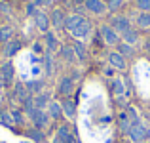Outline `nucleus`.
Instances as JSON below:
<instances>
[{"label": "nucleus", "instance_id": "obj_1", "mask_svg": "<svg viewBox=\"0 0 150 143\" xmlns=\"http://www.w3.org/2000/svg\"><path fill=\"white\" fill-rule=\"evenodd\" d=\"M106 23H108V25L112 27V29L116 31L120 36H122V34H124L127 29H131V27H133V25H131V19H129L125 14H112V15L108 17V21H106Z\"/></svg>", "mask_w": 150, "mask_h": 143}, {"label": "nucleus", "instance_id": "obj_2", "mask_svg": "<svg viewBox=\"0 0 150 143\" xmlns=\"http://www.w3.org/2000/svg\"><path fill=\"white\" fill-rule=\"evenodd\" d=\"M99 36H101V40H103L105 46H114V48L120 44V40H122L120 34H118L108 23H103V25L99 27Z\"/></svg>", "mask_w": 150, "mask_h": 143}, {"label": "nucleus", "instance_id": "obj_3", "mask_svg": "<svg viewBox=\"0 0 150 143\" xmlns=\"http://www.w3.org/2000/svg\"><path fill=\"white\" fill-rule=\"evenodd\" d=\"M30 120H33V126L34 128H38V130H48L50 126H51V117H50V113L48 111H40V109H34L33 111V114H30Z\"/></svg>", "mask_w": 150, "mask_h": 143}, {"label": "nucleus", "instance_id": "obj_4", "mask_svg": "<svg viewBox=\"0 0 150 143\" xmlns=\"http://www.w3.org/2000/svg\"><path fill=\"white\" fill-rule=\"evenodd\" d=\"M65 19H67V14L61 6H51V10H50L51 29L53 31H65Z\"/></svg>", "mask_w": 150, "mask_h": 143}, {"label": "nucleus", "instance_id": "obj_5", "mask_svg": "<svg viewBox=\"0 0 150 143\" xmlns=\"http://www.w3.org/2000/svg\"><path fill=\"white\" fill-rule=\"evenodd\" d=\"M74 86H76V82L70 78V74H63V77H59L57 88H55V90H57V94L65 99V97H69V95L74 92Z\"/></svg>", "mask_w": 150, "mask_h": 143}, {"label": "nucleus", "instance_id": "obj_6", "mask_svg": "<svg viewBox=\"0 0 150 143\" xmlns=\"http://www.w3.org/2000/svg\"><path fill=\"white\" fill-rule=\"evenodd\" d=\"M127 137H129L133 143H143V141L148 139V128L143 124V122H137V124L131 126V130H129Z\"/></svg>", "mask_w": 150, "mask_h": 143}, {"label": "nucleus", "instance_id": "obj_7", "mask_svg": "<svg viewBox=\"0 0 150 143\" xmlns=\"http://www.w3.org/2000/svg\"><path fill=\"white\" fill-rule=\"evenodd\" d=\"M106 61H108V65L112 67V69H116V71H125L127 69V59H125L122 54H118L116 50H112V51L106 54Z\"/></svg>", "mask_w": 150, "mask_h": 143}, {"label": "nucleus", "instance_id": "obj_8", "mask_svg": "<svg viewBox=\"0 0 150 143\" xmlns=\"http://www.w3.org/2000/svg\"><path fill=\"white\" fill-rule=\"evenodd\" d=\"M42 42H44L46 51H50V54H53V55L57 54L59 48H61V42H59L57 33H55V31H48V33L44 34V38H42Z\"/></svg>", "mask_w": 150, "mask_h": 143}, {"label": "nucleus", "instance_id": "obj_9", "mask_svg": "<svg viewBox=\"0 0 150 143\" xmlns=\"http://www.w3.org/2000/svg\"><path fill=\"white\" fill-rule=\"evenodd\" d=\"M0 73H2L4 77V84H6V88H10V86H13V78H15V65L8 59V61H4L2 65H0Z\"/></svg>", "mask_w": 150, "mask_h": 143}, {"label": "nucleus", "instance_id": "obj_10", "mask_svg": "<svg viewBox=\"0 0 150 143\" xmlns=\"http://www.w3.org/2000/svg\"><path fill=\"white\" fill-rule=\"evenodd\" d=\"M84 8L89 11V14L99 15V17H101V15H105L106 11H108L105 0H86V2H84Z\"/></svg>", "mask_w": 150, "mask_h": 143}, {"label": "nucleus", "instance_id": "obj_11", "mask_svg": "<svg viewBox=\"0 0 150 143\" xmlns=\"http://www.w3.org/2000/svg\"><path fill=\"white\" fill-rule=\"evenodd\" d=\"M33 21H34L36 29L40 31L42 34H46L48 31H51V21H50V14H48V11H42V10H40L36 15H34Z\"/></svg>", "mask_w": 150, "mask_h": 143}, {"label": "nucleus", "instance_id": "obj_12", "mask_svg": "<svg viewBox=\"0 0 150 143\" xmlns=\"http://www.w3.org/2000/svg\"><path fill=\"white\" fill-rule=\"evenodd\" d=\"M91 29H93V25H91V21H89L88 17H84V21L80 23V25L76 27V29L72 31V36L76 38V40H84V38H88L89 34H91Z\"/></svg>", "mask_w": 150, "mask_h": 143}, {"label": "nucleus", "instance_id": "obj_13", "mask_svg": "<svg viewBox=\"0 0 150 143\" xmlns=\"http://www.w3.org/2000/svg\"><path fill=\"white\" fill-rule=\"evenodd\" d=\"M59 59L65 63H76V54H74V48L72 44H61V48H59Z\"/></svg>", "mask_w": 150, "mask_h": 143}, {"label": "nucleus", "instance_id": "obj_14", "mask_svg": "<svg viewBox=\"0 0 150 143\" xmlns=\"http://www.w3.org/2000/svg\"><path fill=\"white\" fill-rule=\"evenodd\" d=\"M19 51H21V42H19L17 38H13V40L6 42V44L2 46V54H4V57H8V59L15 57Z\"/></svg>", "mask_w": 150, "mask_h": 143}, {"label": "nucleus", "instance_id": "obj_15", "mask_svg": "<svg viewBox=\"0 0 150 143\" xmlns=\"http://www.w3.org/2000/svg\"><path fill=\"white\" fill-rule=\"evenodd\" d=\"M46 111L50 113L51 120H55V122H59V120H63V118H65V113H63V105H61V101H55V99H51Z\"/></svg>", "mask_w": 150, "mask_h": 143}, {"label": "nucleus", "instance_id": "obj_16", "mask_svg": "<svg viewBox=\"0 0 150 143\" xmlns=\"http://www.w3.org/2000/svg\"><path fill=\"white\" fill-rule=\"evenodd\" d=\"M120 38H122V42H125V44H129V46H137L141 42V33H139L137 27H131V29H127Z\"/></svg>", "mask_w": 150, "mask_h": 143}, {"label": "nucleus", "instance_id": "obj_17", "mask_svg": "<svg viewBox=\"0 0 150 143\" xmlns=\"http://www.w3.org/2000/svg\"><path fill=\"white\" fill-rule=\"evenodd\" d=\"M82 21H84V15H82V14H78V11H76V14H69V15H67V19H65V31L72 33V31L76 29Z\"/></svg>", "mask_w": 150, "mask_h": 143}, {"label": "nucleus", "instance_id": "obj_18", "mask_svg": "<svg viewBox=\"0 0 150 143\" xmlns=\"http://www.w3.org/2000/svg\"><path fill=\"white\" fill-rule=\"evenodd\" d=\"M50 101H51V95H50V92H46V90L34 95V107H36V109H40V111H46V109H48Z\"/></svg>", "mask_w": 150, "mask_h": 143}, {"label": "nucleus", "instance_id": "obj_19", "mask_svg": "<svg viewBox=\"0 0 150 143\" xmlns=\"http://www.w3.org/2000/svg\"><path fill=\"white\" fill-rule=\"evenodd\" d=\"M25 86H27V90H29L30 95H36V94H40V92L46 90V80L44 78H34V80L27 82Z\"/></svg>", "mask_w": 150, "mask_h": 143}, {"label": "nucleus", "instance_id": "obj_20", "mask_svg": "<svg viewBox=\"0 0 150 143\" xmlns=\"http://www.w3.org/2000/svg\"><path fill=\"white\" fill-rule=\"evenodd\" d=\"M61 105H63V113H65V118H76V103L72 101L70 97H65L61 101Z\"/></svg>", "mask_w": 150, "mask_h": 143}, {"label": "nucleus", "instance_id": "obj_21", "mask_svg": "<svg viewBox=\"0 0 150 143\" xmlns=\"http://www.w3.org/2000/svg\"><path fill=\"white\" fill-rule=\"evenodd\" d=\"M135 27L139 31H148L150 29V14H148V11H139V14H137Z\"/></svg>", "mask_w": 150, "mask_h": 143}, {"label": "nucleus", "instance_id": "obj_22", "mask_svg": "<svg viewBox=\"0 0 150 143\" xmlns=\"http://www.w3.org/2000/svg\"><path fill=\"white\" fill-rule=\"evenodd\" d=\"M11 88H13V95H15V99L19 101V105H21V103L25 101L27 97H30L29 90H27V86L23 84V82H17V84H13Z\"/></svg>", "mask_w": 150, "mask_h": 143}, {"label": "nucleus", "instance_id": "obj_23", "mask_svg": "<svg viewBox=\"0 0 150 143\" xmlns=\"http://www.w3.org/2000/svg\"><path fill=\"white\" fill-rule=\"evenodd\" d=\"M15 38V29L11 25H0V44H6V42L13 40Z\"/></svg>", "mask_w": 150, "mask_h": 143}, {"label": "nucleus", "instance_id": "obj_24", "mask_svg": "<svg viewBox=\"0 0 150 143\" xmlns=\"http://www.w3.org/2000/svg\"><path fill=\"white\" fill-rule=\"evenodd\" d=\"M25 136L29 137L30 141H34V143H46V132L44 130H38V128H29L25 132Z\"/></svg>", "mask_w": 150, "mask_h": 143}, {"label": "nucleus", "instance_id": "obj_25", "mask_svg": "<svg viewBox=\"0 0 150 143\" xmlns=\"http://www.w3.org/2000/svg\"><path fill=\"white\" fill-rule=\"evenodd\" d=\"M72 48H74V54H76V59L80 63H84L88 59V48H86V44L82 40H74Z\"/></svg>", "mask_w": 150, "mask_h": 143}, {"label": "nucleus", "instance_id": "obj_26", "mask_svg": "<svg viewBox=\"0 0 150 143\" xmlns=\"http://www.w3.org/2000/svg\"><path fill=\"white\" fill-rule=\"evenodd\" d=\"M57 139H61L63 143H74L76 139H74V136L70 134V130H69V126H65V124H61L57 128Z\"/></svg>", "mask_w": 150, "mask_h": 143}, {"label": "nucleus", "instance_id": "obj_27", "mask_svg": "<svg viewBox=\"0 0 150 143\" xmlns=\"http://www.w3.org/2000/svg\"><path fill=\"white\" fill-rule=\"evenodd\" d=\"M118 126H120V132L122 134H125L127 136L129 134V130H131V126H133V122L129 120V117H127V113H120V117H118Z\"/></svg>", "mask_w": 150, "mask_h": 143}, {"label": "nucleus", "instance_id": "obj_28", "mask_svg": "<svg viewBox=\"0 0 150 143\" xmlns=\"http://www.w3.org/2000/svg\"><path fill=\"white\" fill-rule=\"evenodd\" d=\"M116 51H118V54H122L125 59L135 57V46H129V44H125V42H122V40H120V44L116 46Z\"/></svg>", "mask_w": 150, "mask_h": 143}, {"label": "nucleus", "instance_id": "obj_29", "mask_svg": "<svg viewBox=\"0 0 150 143\" xmlns=\"http://www.w3.org/2000/svg\"><path fill=\"white\" fill-rule=\"evenodd\" d=\"M42 65H44V71L48 77H51L55 71V65H53V54H50V51H46L44 55H42Z\"/></svg>", "mask_w": 150, "mask_h": 143}, {"label": "nucleus", "instance_id": "obj_30", "mask_svg": "<svg viewBox=\"0 0 150 143\" xmlns=\"http://www.w3.org/2000/svg\"><path fill=\"white\" fill-rule=\"evenodd\" d=\"M125 6V0H106V8L110 14H122Z\"/></svg>", "mask_w": 150, "mask_h": 143}, {"label": "nucleus", "instance_id": "obj_31", "mask_svg": "<svg viewBox=\"0 0 150 143\" xmlns=\"http://www.w3.org/2000/svg\"><path fill=\"white\" fill-rule=\"evenodd\" d=\"M0 124L6 128H13V118H11V111L2 109L0 111Z\"/></svg>", "mask_w": 150, "mask_h": 143}, {"label": "nucleus", "instance_id": "obj_32", "mask_svg": "<svg viewBox=\"0 0 150 143\" xmlns=\"http://www.w3.org/2000/svg\"><path fill=\"white\" fill-rule=\"evenodd\" d=\"M112 94L114 95H124L125 94L124 78H114V80H112Z\"/></svg>", "mask_w": 150, "mask_h": 143}, {"label": "nucleus", "instance_id": "obj_33", "mask_svg": "<svg viewBox=\"0 0 150 143\" xmlns=\"http://www.w3.org/2000/svg\"><path fill=\"white\" fill-rule=\"evenodd\" d=\"M11 118H13V124H19V126L25 122V113H23L21 107L19 109H11Z\"/></svg>", "mask_w": 150, "mask_h": 143}, {"label": "nucleus", "instance_id": "obj_34", "mask_svg": "<svg viewBox=\"0 0 150 143\" xmlns=\"http://www.w3.org/2000/svg\"><path fill=\"white\" fill-rule=\"evenodd\" d=\"M133 4L139 11H148L150 14V0H133Z\"/></svg>", "mask_w": 150, "mask_h": 143}, {"label": "nucleus", "instance_id": "obj_35", "mask_svg": "<svg viewBox=\"0 0 150 143\" xmlns=\"http://www.w3.org/2000/svg\"><path fill=\"white\" fill-rule=\"evenodd\" d=\"M38 11H40V8H36L33 2H29V4H27V8H25V14H27V17H33V19H34V15H36Z\"/></svg>", "mask_w": 150, "mask_h": 143}, {"label": "nucleus", "instance_id": "obj_36", "mask_svg": "<svg viewBox=\"0 0 150 143\" xmlns=\"http://www.w3.org/2000/svg\"><path fill=\"white\" fill-rule=\"evenodd\" d=\"M36 8H50L53 6V0H30Z\"/></svg>", "mask_w": 150, "mask_h": 143}, {"label": "nucleus", "instance_id": "obj_37", "mask_svg": "<svg viewBox=\"0 0 150 143\" xmlns=\"http://www.w3.org/2000/svg\"><path fill=\"white\" fill-rule=\"evenodd\" d=\"M33 50L36 51V54H42V55L46 54V48L42 46V42H34V44H33Z\"/></svg>", "mask_w": 150, "mask_h": 143}, {"label": "nucleus", "instance_id": "obj_38", "mask_svg": "<svg viewBox=\"0 0 150 143\" xmlns=\"http://www.w3.org/2000/svg\"><path fill=\"white\" fill-rule=\"evenodd\" d=\"M0 11H6L8 14V11H10V4L8 2H0Z\"/></svg>", "mask_w": 150, "mask_h": 143}, {"label": "nucleus", "instance_id": "obj_39", "mask_svg": "<svg viewBox=\"0 0 150 143\" xmlns=\"http://www.w3.org/2000/svg\"><path fill=\"white\" fill-rule=\"evenodd\" d=\"M144 51H148V54H150V34L146 36V40H144Z\"/></svg>", "mask_w": 150, "mask_h": 143}, {"label": "nucleus", "instance_id": "obj_40", "mask_svg": "<svg viewBox=\"0 0 150 143\" xmlns=\"http://www.w3.org/2000/svg\"><path fill=\"white\" fill-rule=\"evenodd\" d=\"M114 71H116V69H112V67H106V69H105V74H106V77H112Z\"/></svg>", "mask_w": 150, "mask_h": 143}, {"label": "nucleus", "instance_id": "obj_41", "mask_svg": "<svg viewBox=\"0 0 150 143\" xmlns=\"http://www.w3.org/2000/svg\"><path fill=\"white\" fill-rule=\"evenodd\" d=\"M6 88V84H4V77H2V73H0V92Z\"/></svg>", "mask_w": 150, "mask_h": 143}, {"label": "nucleus", "instance_id": "obj_42", "mask_svg": "<svg viewBox=\"0 0 150 143\" xmlns=\"http://www.w3.org/2000/svg\"><path fill=\"white\" fill-rule=\"evenodd\" d=\"M72 2H74V4H84L86 0H72Z\"/></svg>", "mask_w": 150, "mask_h": 143}, {"label": "nucleus", "instance_id": "obj_43", "mask_svg": "<svg viewBox=\"0 0 150 143\" xmlns=\"http://www.w3.org/2000/svg\"><path fill=\"white\" fill-rule=\"evenodd\" d=\"M51 143H63V141H61V139H57V137H55V139L51 141Z\"/></svg>", "mask_w": 150, "mask_h": 143}, {"label": "nucleus", "instance_id": "obj_44", "mask_svg": "<svg viewBox=\"0 0 150 143\" xmlns=\"http://www.w3.org/2000/svg\"><path fill=\"white\" fill-rule=\"evenodd\" d=\"M148 139H150V126H148Z\"/></svg>", "mask_w": 150, "mask_h": 143}, {"label": "nucleus", "instance_id": "obj_45", "mask_svg": "<svg viewBox=\"0 0 150 143\" xmlns=\"http://www.w3.org/2000/svg\"><path fill=\"white\" fill-rule=\"evenodd\" d=\"M143 143H150V139H146V141H143Z\"/></svg>", "mask_w": 150, "mask_h": 143}, {"label": "nucleus", "instance_id": "obj_46", "mask_svg": "<svg viewBox=\"0 0 150 143\" xmlns=\"http://www.w3.org/2000/svg\"><path fill=\"white\" fill-rule=\"evenodd\" d=\"M0 2H8V0H0Z\"/></svg>", "mask_w": 150, "mask_h": 143}, {"label": "nucleus", "instance_id": "obj_47", "mask_svg": "<svg viewBox=\"0 0 150 143\" xmlns=\"http://www.w3.org/2000/svg\"><path fill=\"white\" fill-rule=\"evenodd\" d=\"M105 2H106V0H105Z\"/></svg>", "mask_w": 150, "mask_h": 143}]
</instances>
